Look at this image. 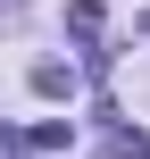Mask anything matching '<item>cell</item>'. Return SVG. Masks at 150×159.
<instances>
[{"label": "cell", "mask_w": 150, "mask_h": 159, "mask_svg": "<svg viewBox=\"0 0 150 159\" xmlns=\"http://www.w3.org/2000/svg\"><path fill=\"white\" fill-rule=\"evenodd\" d=\"M8 143H17V151H67V126H58V117H42V126H17Z\"/></svg>", "instance_id": "cell-2"}, {"label": "cell", "mask_w": 150, "mask_h": 159, "mask_svg": "<svg viewBox=\"0 0 150 159\" xmlns=\"http://www.w3.org/2000/svg\"><path fill=\"white\" fill-rule=\"evenodd\" d=\"M100 25H109V17H100V0H67V34L84 42V59L100 50Z\"/></svg>", "instance_id": "cell-1"}, {"label": "cell", "mask_w": 150, "mask_h": 159, "mask_svg": "<svg viewBox=\"0 0 150 159\" xmlns=\"http://www.w3.org/2000/svg\"><path fill=\"white\" fill-rule=\"evenodd\" d=\"M33 92H42V101H67V92H75V75H67L58 59H42V67H33Z\"/></svg>", "instance_id": "cell-4"}, {"label": "cell", "mask_w": 150, "mask_h": 159, "mask_svg": "<svg viewBox=\"0 0 150 159\" xmlns=\"http://www.w3.org/2000/svg\"><path fill=\"white\" fill-rule=\"evenodd\" d=\"M100 159H150V134H142V126H109Z\"/></svg>", "instance_id": "cell-3"}]
</instances>
